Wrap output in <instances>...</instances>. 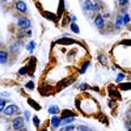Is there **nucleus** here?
<instances>
[{"label": "nucleus", "mask_w": 131, "mask_h": 131, "mask_svg": "<svg viewBox=\"0 0 131 131\" xmlns=\"http://www.w3.org/2000/svg\"><path fill=\"white\" fill-rule=\"evenodd\" d=\"M3 115L5 117H12V115H18L20 114V107L16 105V104H10V105H7V107L2 112Z\"/></svg>", "instance_id": "nucleus-1"}, {"label": "nucleus", "mask_w": 131, "mask_h": 131, "mask_svg": "<svg viewBox=\"0 0 131 131\" xmlns=\"http://www.w3.org/2000/svg\"><path fill=\"white\" fill-rule=\"evenodd\" d=\"M17 28L20 29V30H29L30 29V26H31V23H30V20L28 18V17H25V16H20L18 18H17Z\"/></svg>", "instance_id": "nucleus-2"}, {"label": "nucleus", "mask_w": 131, "mask_h": 131, "mask_svg": "<svg viewBox=\"0 0 131 131\" xmlns=\"http://www.w3.org/2000/svg\"><path fill=\"white\" fill-rule=\"evenodd\" d=\"M25 127V119L23 117L17 115L16 118L12 119V122H10V128H12L13 131H18L20 128Z\"/></svg>", "instance_id": "nucleus-3"}, {"label": "nucleus", "mask_w": 131, "mask_h": 131, "mask_svg": "<svg viewBox=\"0 0 131 131\" xmlns=\"http://www.w3.org/2000/svg\"><path fill=\"white\" fill-rule=\"evenodd\" d=\"M83 9L84 12H96L98 9V4L93 3L92 0H83Z\"/></svg>", "instance_id": "nucleus-4"}, {"label": "nucleus", "mask_w": 131, "mask_h": 131, "mask_svg": "<svg viewBox=\"0 0 131 131\" xmlns=\"http://www.w3.org/2000/svg\"><path fill=\"white\" fill-rule=\"evenodd\" d=\"M21 50V41H15L10 43V46H9V52H12V54H18Z\"/></svg>", "instance_id": "nucleus-5"}, {"label": "nucleus", "mask_w": 131, "mask_h": 131, "mask_svg": "<svg viewBox=\"0 0 131 131\" xmlns=\"http://www.w3.org/2000/svg\"><path fill=\"white\" fill-rule=\"evenodd\" d=\"M15 8L21 13H26L28 12V7H26L25 2H23V0H17V2L15 3Z\"/></svg>", "instance_id": "nucleus-6"}, {"label": "nucleus", "mask_w": 131, "mask_h": 131, "mask_svg": "<svg viewBox=\"0 0 131 131\" xmlns=\"http://www.w3.org/2000/svg\"><path fill=\"white\" fill-rule=\"evenodd\" d=\"M60 125H62V118L58 115H54L51 118V130H58Z\"/></svg>", "instance_id": "nucleus-7"}, {"label": "nucleus", "mask_w": 131, "mask_h": 131, "mask_svg": "<svg viewBox=\"0 0 131 131\" xmlns=\"http://www.w3.org/2000/svg\"><path fill=\"white\" fill-rule=\"evenodd\" d=\"M94 25L98 28V29H102L105 26V20L102 17V15H97L96 18H94Z\"/></svg>", "instance_id": "nucleus-8"}, {"label": "nucleus", "mask_w": 131, "mask_h": 131, "mask_svg": "<svg viewBox=\"0 0 131 131\" xmlns=\"http://www.w3.org/2000/svg\"><path fill=\"white\" fill-rule=\"evenodd\" d=\"M8 52L5 50H2V52H0V62H2V64H7L8 63Z\"/></svg>", "instance_id": "nucleus-9"}, {"label": "nucleus", "mask_w": 131, "mask_h": 131, "mask_svg": "<svg viewBox=\"0 0 131 131\" xmlns=\"http://www.w3.org/2000/svg\"><path fill=\"white\" fill-rule=\"evenodd\" d=\"M58 43H60V45H71V43H76V41L72 38H60L58 39Z\"/></svg>", "instance_id": "nucleus-10"}, {"label": "nucleus", "mask_w": 131, "mask_h": 131, "mask_svg": "<svg viewBox=\"0 0 131 131\" xmlns=\"http://www.w3.org/2000/svg\"><path fill=\"white\" fill-rule=\"evenodd\" d=\"M71 117H75V114H73L71 110H63V112L60 113L62 121H63V119H66V118H71Z\"/></svg>", "instance_id": "nucleus-11"}, {"label": "nucleus", "mask_w": 131, "mask_h": 131, "mask_svg": "<svg viewBox=\"0 0 131 131\" xmlns=\"http://www.w3.org/2000/svg\"><path fill=\"white\" fill-rule=\"evenodd\" d=\"M109 91H110V94L112 96H114L115 98H118V100H121V94H119V92L115 89V86H110V88H109Z\"/></svg>", "instance_id": "nucleus-12"}, {"label": "nucleus", "mask_w": 131, "mask_h": 131, "mask_svg": "<svg viewBox=\"0 0 131 131\" xmlns=\"http://www.w3.org/2000/svg\"><path fill=\"white\" fill-rule=\"evenodd\" d=\"M123 25V16L119 15L117 16V20H115V28H121Z\"/></svg>", "instance_id": "nucleus-13"}, {"label": "nucleus", "mask_w": 131, "mask_h": 131, "mask_svg": "<svg viewBox=\"0 0 131 131\" xmlns=\"http://www.w3.org/2000/svg\"><path fill=\"white\" fill-rule=\"evenodd\" d=\"M28 102H29V105H30V106L34 107L36 110H41V106H39V104H37L34 100H31V98H28Z\"/></svg>", "instance_id": "nucleus-14"}, {"label": "nucleus", "mask_w": 131, "mask_h": 131, "mask_svg": "<svg viewBox=\"0 0 131 131\" xmlns=\"http://www.w3.org/2000/svg\"><path fill=\"white\" fill-rule=\"evenodd\" d=\"M49 113H50V114H58V113H60V107H58V106H51V107H49Z\"/></svg>", "instance_id": "nucleus-15"}, {"label": "nucleus", "mask_w": 131, "mask_h": 131, "mask_svg": "<svg viewBox=\"0 0 131 131\" xmlns=\"http://www.w3.org/2000/svg\"><path fill=\"white\" fill-rule=\"evenodd\" d=\"M34 47H36V42H29L28 45H26V50L29 51V52H33V50H34Z\"/></svg>", "instance_id": "nucleus-16"}, {"label": "nucleus", "mask_w": 131, "mask_h": 131, "mask_svg": "<svg viewBox=\"0 0 131 131\" xmlns=\"http://www.w3.org/2000/svg\"><path fill=\"white\" fill-rule=\"evenodd\" d=\"M76 131H93V130L89 128L88 126H85V125H80L78 128H76Z\"/></svg>", "instance_id": "nucleus-17"}, {"label": "nucleus", "mask_w": 131, "mask_h": 131, "mask_svg": "<svg viewBox=\"0 0 131 131\" xmlns=\"http://www.w3.org/2000/svg\"><path fill=\"white\" fill-rule=\"evenodd\" d=\"M70 26H71V30H72L73 33H76V34H79V33H80V29H79V26L76 25L75 23H72V24H71Z\"/></svg>", "instance_id": "nucleus-18"}, {"label": "nucleus", "mask_w": 131, "mask_h": 131, "mask_svg": "<svg viewBox=\"0 0 131 131\" xmlns=\"http://www.w3.org/2000/svg\"><path fill=\"white\" fill-rule=\"evenodd\" d=\"M118 88L122 89V91H128V89H131V83H128V84H121Z\"/></svg>", "instance_id": "nucleus-19"}, {"label": "nucleus", "mask_w": 131, "mask_h": 131, "mask_svg": "<svg viewBox=\"0 0 131 131\" xmlns=\"http://www.w3.org/2000/svg\"><path fill=\"white\" fill-rule=\"evenodd\" d=\"M75 130H76V127H75L73 125H68V126L60 128V131H75Z\"/></svg>", "instance_id": "nucleus-20"}, {"label": "nucleus", "mask_w": 131, "mask_h": 131, "mask_svg": "<svg viewBox=\"0 0 131 131\" xmlns=\"http://www.w3.org/2000/svg\"><path fill=\"white\" fill-rule=\"evenodd\" d=\"M89 63H91V62L88 60V62H85V63L83 64V67L80 68V72H81V73H84V72H85V70L88 68V66H89Z\"/></svg>", "instance_id": "nucleus-21"}, {"label": "nucleus", "mask_w": 131, "mask_h": 131, "mask_svg": "<svg viewBox=\"0 0 131 131\" xmlns=\"http://www.w3.org/2000/svg\"><path fill=\"white\" fill-rule=\"evenodd\" d=\"M128 23H130V16H128V13H125L123 15V24L127 25Z\"/></svg>", "instance_id": "nucleus-22"}, {"label": "nucleus", "mask_w": 131, "mask_h": 131, "mask_svg": "<svg viewBox=\"0 0 131 131\" xmlns=\"http://www.w3.org/2000/svg\"><path fill=\"white\" fill-rule=\"evenodd\" d=\"M125 78H126L125 73H119V75L117 76V81H118V83H121V81H123V80H125Z\"/></svg>", "instance_id": "nucleus-23"}, {"label": "nucleus", "mask_w": 131, "mask_h": 131, "mask_svg": "<svg viewBox=\"0 0 131 131\" xmlns=\"http://www.w3.org/2000/svg\"><path fill=\"white\" fill-rule=\"evenodd\" d=\"M63 10H64V3H63V0H60V4H59V15H62L63 13Z\"/></svg>", "instance_id": "nucleus-24"}, {"label": "nucleus", "mask_w": 131, "mask_h": 131, "mask_svg": "<svg viewBox=\"0 0 131 131\" xmlns=\"http://www.w3.org/2000/svg\"><path fill=\"white\" fill-rule=\"evenodd\" d=\"M25 88L26 89H33V88H34V84H33V81H29V83H26V85H25Z\"/></svg>", "instance_id": "nucleus-25"}, {"label": "nucleus", "mask_w": 131, "mask_h": 131, "mask_svg": "<svg viewBox=\"0 0 131 131\" xmlns=\"http://www.w3.org/2000/svg\"><path fill=\"white\" fill-rule=\"evenodd\" d=\"M0 106H2V107H0V110H4V109L7 107V102H5V100H4V98H2V104H0Z\"/></svg>", "instance_id": "nucleus-26"}, {"label": "nucleus", "mask_w": 131, "mask_h": 131, "mask_svg": "<svg viewBox=\"0 0 131 131\" xmlns=\"http://www.w3.org/2000/svg\"><path fill=\"white\" fill-rule=\"evenodd\" d=\"M33 122H34L36 127H39V118L38 117H33Z\"/></svg>", "instance_id": "nucleus-27"}, {"label": "nucleus", "mask_w": 131, "mask_h": 131, "mask_svg": "<svg viewBox=\"0 0 131 131\" xmlns=\"http://www.w3.org/2000/svg\"><path fill=\"white\" fill-rule=\"evenodd\" d=\"M127 4H128V0H119V5H121L122 8L127 7Z\"/></svg>", "instance_id": "nucleus-28"}, {"label": "nucleus", "mask_w": 131, "mask_h": 131, "mask_svg": "<svg viewBox=\"0 0 131 131\" xmlns=\"http://www.w3.org/2000/svg\"><path fill=\"white\" fill-rule=\"evenodd\" d=\"M26 73H28V68H26V67L21 68V70L18 71V75H23V76H24V75H26Z\"/></svg>", "instance_id": "nucleus-29"}, {"label": "nucleus", "mask_w": 131, "mask_h": 131, "mask_svg": "<svg viewBox=\"0 0 131 131\" xmlns=\"http://www.w3.org/2000/svg\"><path fill=\"white\" fill-rule=\"evenodd\" d=\"M98 60H100L102 64H106V58H105V55H98Z\"/></svg>", "instance_id": "nucleus-30"}, {"label": "nucleus", "mask_w": 131, "mask_h": 131, "mask_svg": "<svg viewBox=\"0 0 131 131\" xmlns=\"http://www.w3.org/2000/svg\"><path fill=\"white\" fill-rule=\"evenodd\" d=\"M80 89H81V91L89 89V85H88V84H85V83H83V84H80Z\"/></svg>", "instance_id": "nucleus-31"}, {"label": "nucleus", "mask_w": 131, "mask_h": 131, "mask_svg": "<svg viewBox=\"0 0 131 131\" xmlns=\"http://www.w3.org/2000/svg\"><path fill=\"white\" fill-rule=\"evenodd\" d=\"M126 127H127V130H128V131H131V122H130V121H127V122H126Z\"/></svg>", "instance_id": "nucleus-32"}, {"label": "nucleus", "mask_w": 131, "mask_h": 131, "mask_svg": "<svg viewBox=\"0 0 131 131\" xmlns=\"http://www.w3.org/2000/svg\"><path fill=\"white\" fill-rule=\"evenodd\" d=\"M29 117H30V113H29V112H25V118H26V121H29Z\"/></svg>", "instance_id": "nucleus-33"}, {"label": "nucleus", "mask_w": 131, "mask_h": 131, "mask_svg": "<svg viewBox=\"0 0 131 131\" xmlns=\"http://www.w3.org/2000/svg\"><path fill=\"white\" fill-rule=\"evenodd\" d=\"M7 96H9L7 92H3V93H2V98H4V97H7Z\"/></svg>", "instance_id": "nucleus-34"}, {"label": "nucleus", "mask_w": 131, "mask_h": 131, "mask_svg": "<svg viewBox=\"0 0 131 131\" xmlns=\"http://www.w3.org/2000/svg\"><path fill=\"white\" fill-rule=\"evenodd\" d=\"M18 131H28V128H26V127H23V128H20Z\"/></svg>", "instance_id": "nucleus-35"}, {"label": "nucleus", "mask_w": 131, "mask_h": 131, "mask_svg": "<svg viewBox=\"0 0 131 131\" xmlns=\"http://www.w3.org/2000/svg\"><path fill=\"white\" fill-rule=\"evenodd\" d=\"M109 106H110V107H112V106H114V102H112V101H109Z\"/></svg>", "instance_id": "nucleus-36"}, {"label": "nucleus", "mask_w": 131, "mask_h": 131, "mask_svg": "<svg viewBox=\"0 0 131 131\" xmlns=\"http://www.w3.org/2000/svg\"><path fill=\"white\" fill-rule=\"evenodd\" d=\"M2 2H3V3H5V2H7V0H2Z\"/></svg>", "instance_id": "nucleus-37"}, {"label": "nucleus", "mask_w": 131, "mask_h": 131, "mask_svg": "<svg viewBox=\"0 0 131 131\" xmlns=\"http://www.w3.org/2000/svg\"><path fill=\"white\" fill-rule=\"evenodd\" d=\"M130 30H131V26H130Z\"/></svg>", "instance_id": "nucleus-38"}]
</instances>
